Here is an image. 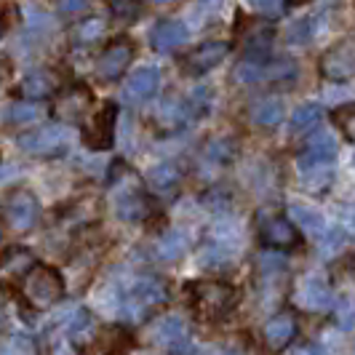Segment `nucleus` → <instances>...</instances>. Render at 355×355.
<instances>
[{
    "label": "nucleus",
    "mask_w": 355,
    "mask_h": 355,
    "mask_svg": "<svg viewBox=\"0 0 355 355\" xmlns=\"http://www.w3.org/2000/svg\"><path fill=\"white\" fill-rule=\"evenodd\" d=\"M307 0H284V6H302Z\"/></svg>",
    "instance_id": "nucleus-29"
},
{
    "label": "nucleus",
    "mask_w": 355,
    "mask_h": 355,
    "mask_svg": "<svg viewBox=\"0 0 355 355\" xmlns=\"http://www.w3.org/2000/svg\"><path fill=\"white\" fill-rule=\"evenodd\" d=\"M331 118H334V123H339V125L353 123L355 121V102L353 105H345V107H339V110H334V112H331Z\"/></svg>",
    "instance_id": "nucleus-26"
},
{
    "label": "nucleus",
    "mask_w": 355,
    "mask_h": 355,
    "mask_svg": "<svg viewBox=\"0 0 355 355\" xmlns=\"http://www.w3.org/2000/svg\"><path fill=\"white\" fill-rule=\"evenodd\" d=\"M259 238L265 243L267 249H275V251H294L302 246V232L300 227L286 219L284 214H272L267 216L259 227Z\"/></svg>",
    "instance_id": "nucleus-4"
},
{
    "label": "nucleus",
    "mask_w": 355,
    "mask_h": 355,
    "mask_svg": "<svg viewBox=\"0 0 355 355\" xmlns=\"http://www.w3.org/2000/svg\"><path fill=\"white\" fill-rule=\"evenodd\" d=\"M0 355H37V345L30 334H11L0 345Z\"/></svg>",
    "instance_id": "nucleus-18"
},
{
    "label": "nucleus",
    "mask_w": 355,
    "mask_h": 355,
    "mask_svg": "<svg viewBox=\"0 0 355 355\" xmlns=\"http://www.w3.org/2000/svg\"><path fill=\"white\" fill-rule=\"evenodd\" d=\"M59 6H62L64 14H78V11H83L89 6V0H59Z\"/></svg>",
    "instance_id": "nucleus-27"
},
{
    "label": "nucleus",
    "mask_w": 355,
    "mask_h": 355,
    "mask_svg": "<svg viewBox=\"0 0 355 355\" xmlns=\"http://www.w3.org/2000/svg\"><path fill=\"white\" fill-rule=\"evenodd\" d=\"M131 59H134V43L128 37H115L96 59V75L102 80H115L128 70Z\"/></svg>",
    "instance_id": "nucleus-7"
},
{
    "label": "nucleus",
    "mask_w": 355,
    "mask_h": 355,
    "mask_svg": "<svg viewBox=\"0 0 355 355\" xmlns=\"http://www.w3.org/2000/svg\"><path fill=\"white\" fill-rule=\"evenodd\" d=\"M24 294L37 307H49L64 294V278H62V272L56 267L37 265L24 278Z\"/></svg>",
    "instance_id": "nucleus-2"
},
{
    "label": "nucleus",
    "mask_w": 355,
    "mask_h": 355,
    "mask_svg": "<svg viewBox=\"0 0 355 355\" xmlns=\"http://www.w3.org/2000/svg\"><path fill=\"white\" fill-rule=\"evenodd\" d=\"M3 219L11 230H30L37 219V198L30 190H11L3 200Z\"/></svg>",
    "instance_id": "nucleus-5"
},
{
    "label": "nucleus",
    "mask_w": 355,
    "mask_h": 355,
    "mask_svg": "<svg viewBox=\"0 0 355 355\" xmlns=\"http://www.w3.org/2000/svg\"><path fill=\"white\" fill-rule=\"evenodd\" d=\"M160 86V72L155 67H139L137 72L128 75L123 86L125 99L131 102H142V99H150Z\"/></svg>",
    "instance_id": "nucleus-12"
},
{
    "label": "nucleus",
    "mask_w": 355,
    "mask_h": 355,
    "mask_svg": "<svg viewBox=\"0 0 355 355\" xmlns=\"http://www.w3.org/2000/svg\"><path fill=\"white\" fill-rule=\"evenodd\" d=\"M102 33H105V21H102V19H86V21L75 30V37H78V43H94Z\"/></svg>",
    "instance_id": "nucleus-23"
},
{
    "label": "nucleus",
    "mask_w": 355,
    "mask_h": 355,
    "mask_svg": "<svg viewBox=\"0 0 355 355\" xmlns=\"http://www.w3.org/2000/svg\"><path fill=\"white\" fill-rule=\"evenodd\" d=\"M320 75L326 80H350V78H355V35L337 40L320 56Z\"/></svg>",
    "instance_id": "nucleus-3"
},
{
    "label": "nucleus",
    "mask_w": 355,
    "mask_h": 355,
    "mask_svg": "<svg viewBox=\"0 0 355 355\" xmlns=\"http://www.w3.org/2000/svg\"><path fill=\"white\" fill-rule=\"evenodd\" d=\"M339 267H347L345 272H347L350 278H355V254H350V257H345V259L339 262Z\"/></svg>",
    "instance_id": "nucleus-28"
},
{
    "label": "nucleus",
    "mask_w": 355,
    "mask_h": 355,
    "mask_svg": "<svg viewBox=\"0 0 355 355\" xmlns=\"http://www.w3.org/2000/svg\"><path fill=\"white\" fill-rule=\"evenodd\" d=\"M227 51H230L227 43H222V40H209V43L193 49V51L182 59V70L187 72V75H196V78L198 75H206V72L214 70L216 64H222V59L227 56Z\"/></svg>",
    "instance_id": "nucleus-8"
},
{
    "label": "nucleus",
    "mask_w": 355,
    "mask_h": 355,
    "mask_svg": "<svg viewBox=\"0 0 355 355\" xmlns=\"http://www.w3.org/2000/svg\"><path fill=\"white\" fill-rule=\"evenodd\" d=\"M40 107L35 105V102H14V105L6 110V121L8 123H14V125H21V123H35V121H40Z\"/></svg>",
    "instance_id": "nucleus-17"
},
{
    "label": "nucleus",
    "mask_w": 355,
    "mask_h": 355,
    "mask_svg": "<svg viewBox=\"0 0 355 355\" xmlns=\"http://www.w3.org/2000/svg\"><path fill=\"white\" fill-rule=\"evenodd\" d=\"M187 288H190V304L203 320L225 318L238 304V288L225 281H198Z\"/></svg>",
    "instance_id": "nucleus-1"
},
{
    "label": "nucleus",
    "mask_w": 355,
    "mask_h": 355,
    "mask_svg": "<svg viewBox=\"0 0 355 355\" xmlns=\"http://www.w3.org/2000/svg\"><path fill=\"white\" fill-rule=\"evenodd\" d=\"M64 142H67V128L64 125H43L37 131L19 137V147L27 150V153H35V155L56 153V150L64 147Z\"/></svg>",
    "instance_id": "nucleus-9"
},
{
    "label": "nucleus",
    "mask_w": 355,
    "mask_h": 355,
    "mask_svg": "<svg viewBox=\"0 0 355 355\" xmlns=\"http://www.w3.org/2000/svg\"><path fill=\"white\" fill-rule=\"evenodd\" d=\"M323 121V110L318 105H307V107H300L294 115H291V131L294 134H313L315 128L320 125Z\"/></svg>",
    "instance_id": "nucleus-16"
},
{
    "label": "nucleus",
    "mask_w": 355,
    "mask_h": 355,
    "mask_svg": "<svg viewBox=\"0 0 355 355\" xmlns=\"http://www.w3.org/2000/svg\"><path fill=\"white\" fill-rule=\"evenodd\" d=\"M150 200L142 196V193H134V196H128L121 200V216L123 219H142L144 214L150 211V206H147Z\"/></svg>",
    "instance_id": "nucleus-20"
},
{
    "label": "nucleus",
    "mask_w": 355,
    "mask_h": 355,
    "mask_svg": "<svg viewBox=\"0 0 355 355\" xmlns=\"http://www.w3.org/2000/svg\"><path fill=\"white\" fill-rule=\"evenodd\" d=\"M251 121L262 125H275L284 121V102L275 99V96H267V99H257L251 105Z\"/></svg>",
    "instance_id": "nucleus-15"
},
{
    "label": "nucleus",
    "mask_w": 355,
    "mask_h": 355,
    "mask_svg": "<svg viewBox=\"0 0 355 355\" xmlns=\"http://www.w3.org/2000/svg\"><path fill=\"white\" fill-rule=\"evenodd\" d=\"M187 35L190 33H187V27L179 19H163V21H158L153 27L150 43H153L155 51H174V49H179L187 40Z\"/></svg>",
    "instance_id": "nucleus-11"
},
{
    "label": "nucleus",
    "mask_w": 355,
    "mask_h": 355,
    "mask_svg": "<svg viewBox=\"0 0 355 355\" xmlns=\"http://www.w3.org/2000/svg\"><path fill=\"white\" fill-rule=\"evenodd\" d=\"M115 118H118V105L107 102L83 128L86 147H91V150H110L112 142H115Z\"/></svg>",
    "instance_id": "nucleus-6"
},
{
    "label": "nucleus",
    "mask_w": 355,
    "mask_h": 355,
    "mask_svg": "<svg viewBox=\"0 0 355 355\" xmlns=\"http://www.w3.org/2000/svg\"><path fill=\"white\" fill-rule=\"evenodd\" d=\"M160 300H163V291H160V286L155 281H139L128 291V307L134 310V315L139 310H147V307L158 304Z\"/></svg>",
    "instance_id": "nucleus-13"
},
{
    "label": "nucleus",
    "mask_w": 355,
    "mask_h": 355,
    "mask_svg": "<svg viewBox=\"0 0 355 355\" xmlns=\"http://www.w3.org/2000/svg\"><path fill=\"white\" fill-rule=\"evenodd\" d=\"M249 3L265 17H278L284 11V0H249Z\"/></svg>",
    "instance_id": "nucleus-25"
},
{
    "label": "nucleus",
    "mask_w": 355,
    "mask_h": 355,
    "mask_svg": "<svg viewBox=\"0 0 355 355\" xmlns=\"http://www.w3.org/2000/svg\"><path fill=\"white\" fill-rule=\"evenodd\" d=\"M155 3H168V0H155Z\"/></svg>",
    "instance_id": "nucleus-30"
},
{
    "label": "nucleus",
    "mask_w": 355,
    "mask_h": 355,
    "mask_svg": "<svg viewBox=\"0 0 355 355\" xmlns=\"http://www.w3.org/2000/svg\"><path fill=\"white\" fill-rule=\"evenodd\" d=\"M304 304L307 307H323L326 304V288H320L315 281L304 286Z\"/></svg>",
    "instance_id": "nucleus-24"
},
{
    "label": "nucleus",
    "mask_w": 355,
    "mask_h": 355,
    "mask_svg": "<svg viewBox=\"0 0 355 355\" xmlns=\"http://www.w3.org/2000/svg\"><path fill=\"white\" fill-rule=\"evenodd\" d=\"M91 105V91L89 89H78V96H70L62 102V110H64V118H78L86 107Z\"/></svg>",
    "instance_id": "nucleus-22"
},
{
    "label": "nucleus",
    "mask_w": 355,
    "mask_h": 355,
    "mask_svg": "<svg viewBox=\"0 0 355 355\" xmlns=\"http://www.w3.org/2000/svg\"><path fill=\"white\" fill-rule=\"evenodd\" d=\"M150 182H153V187H158V190H168V187H174L179 182V168L174 163H160V166H155V168L150 171Z\"/></svg>",
    "instance_id": "nucleus-19"
},
{
    "label": "nucleus",
    "mask_w": 355,
    "mask_h": 355,
    "mask_svg": "<svg viewBox=\"0 0 355 355\" xmlns=\"http://www.w3.org/2000/svg\"><path fill=\"white\" fill-rule=\"evenodd\" d=\"M110 8H112V17L121 21H137L142 14V0H112Z\"/></svg>",
    "instance_id": "nucleus-21"
},
{
    "label": "nucleus",
    "mask_w": 355,
    "mask_h": 355,
    "mask_svg": "<svg viewBox=\"0 0 355 355\" xmlns=\"http://www.w3.org/2000/svg\"><path fill=\"white\" fill-rule=\"evenodd\" d=\"M53 78L51 72H43V70H35L30 72L24 80H21V86H19V94L24 96V99H43V96H49L53 91Z\"/></svg>",
    "instance_id": "nucleus-14"
},
{
    "label": "nucleus",
    "mask_w": 355,
    "mask_h": 355,
    "mask_svg": "<svg viewBox=\"0 0 355 355\" xmlns=\"http://www.w3.org/2000/svg\"><path fill=\"white\" fill-rule=\"evenodd\" d=\"M297 334V320L291 313H278L265 323V331H262V342L270 353H281L286 345L294 339Z\"/></svg>",
    "instance_id": "nucleus-10"
}]
</instances>
